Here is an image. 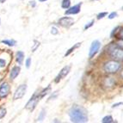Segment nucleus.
<instances>
[{"label": "nucleus", "instance_id": "obj_1", "mask_svg": "<svg viewBox=\"0 0 123 123\" xmlns=\"http://www.w3.org/2000/svg\"><path fill=\"white\" fill-rule=\"evenodd\" d=\"M69 116L72 122L84 123L88 121V113L84 107L74 105L69 110Z\"/></svg>", "mask_w": 123, "mask_h": 123}, {"label": "nucleus", "instance_id": "obj_2", "mask_svg": "<svg viewBox=\"0 0 123 123\" xmlns=\"http://www.w3.org/2000/svg\"><path fill=\"white\" fill-rule=\"evenodd\" d=\"M121 68V64L119 60H110L105 62L103 65V71L107 74H115L119 72Z\"/></svg>", "mask_w": 123, "mask_h": 123}, {"label": "nucleus", "instance_id": "obj_3", "mask_svg": "<svg viewBox=\"0 0 123 123\" xmlns=\"http://www.w3.org/2000/svg\"><path fill=\"white\" fill-rule=\"evenodd\" d=\"M41 100V96H40V92H35V94L32 96V97L30 98V100L28 102L27 105L25 106L27 109H29V110H34L35 108L36 107L37 103Z\"/></svg>", "mask_w": 123, "mask_h": 123}, {"label": "nucleus", "instance_id": "obj_4", "mask_svg": "<svg viewBox=\"0 0 123 123\" xmlns=\"http://www.w3.org/2000/svg\"><path fill=\"white\" fill-rule=\"evenodd\" d=\"M101 48V42L97 40L92 41V43L90 45V51H89V58L90 59H92L96 56L97 53L99 52Z\"/></svg>", "mask_w": 123, "mask_h": 123}, {"label": "nucleus", "instance_id": "obj_5", "mask_svg": "<svg viewBox=\"0 0 123 123\" xmlns=\"http://www.w3.org/2000/svg\"><path fill=\"white\" fill-rule=\"evenodd\" d=\"M110 57L113 60H119V61L123 60V48L118 47H113L110 50Z\"/></svg>", "mask_w": 123, "mask_h": 123}, {"label": "nucleus", "instance_id": "obj_6", "mask_svg": "<svg viewBox=\"0 0 123 123\" xmlns=\"http://www.w3.org/2000/svg\"><path fill=\"white\" fill-rule=\"evenodd\" d=\"M27 90V85L26 84H21L20 86L16 90V92L14 94V100H17V99H21L22 97H23V96L25 95Z\"/></svg>", "mask_w": 123, "mask_h": 123}, {"label": "nucleus", "instance_id": "obj_7", "mask_svg": "<svg viewBox=\"0 0 123 123\" xmlns=\"http://www.w3.org/2000/svg\"><path fill=\"white\" fill-rule=\"evenodd\" d=\"M83 3L80 2L78 3V4L76 5H73V6L70 7L69 9L65 11V15H77L80 12V10H81V6H82Z\"/></svg>", "mask_w": 123, "mask_h": 123}, {"label": "nucleus", "instance_id": "obj_8", "mask_svg": "<svg viewBox=\"0 0 123 123\" xmlns=\"http://www.w3.org/2000/svg\"><path fill=\"white\" fill-rule=\"evenodd\" d=\"M74 23V19L70 17H64L59 20V24L65 28H69Z\"/></svg>", "mask_w": 123, "mask_h": 123}, {"label": "nucleus", "instance_id": "obj_9", "mask_svg": "<svg viewBox=\"0 0 123 123\" xmlns=\"http://www.w3.org/2000/svg\"><path fill=\"white\" fill-rule=\"evenodd\" d=\"M71 70V66H65L64 68H62V70L60 72V73L58 74V76L55 78V80H54V82L55 83H59L62 78H66V75L69 73Z\"/></svg>", "mask_w": 123, "mask_h": 123}, {"label": "nucleus", "instance_id": "obj_10", "mask_svg": "<svg viewBox=\"0 0 123 123\" xmlns=\"http://www.w3.org/2000/svg\"><path fill=\"white\" fill-rule=\"evenodd\" d=\"M10 93V85L7 83H3L0 85V98H4Z\"/></svg>", "mask_w": 123, "mask_h": 123}, {"label": "nucleus", "instance_id": "obj_11", "mask_svg": "<svg viewBox=\"0 0 123 123\" xmlns=\"http://www.w3.org/2000/svg\"><path fill=\"white\" fill-rule=\"evenodd\" d=\"M103 85L108 89L113 88L114 86H115V78H112V77H106V78H104L103 81Z\"/></svg>", "mask_w": 123, "mask_h": 123}, {"label": "nucleus", "instance_id": "obj_12", "mask_svg": "<svg viewBox=\"0 0 123 123\" xmlns=\"http://www.w3.org/2000/svg\"><path fill=\"white\" fill-rule=\"evenodd\" d=\"M20 71H21L20 66H14V67L12 68L11 72H10V79L13 80L17 78V77L19 75V73H20Z\"/></svg>", "mask_w": 123, "mask_h": 123}, {"label": "nucleus", "instance_id": "obj_13", "mask_svg": "<svg viewBox=\"0 0 123 123\" xmlns=\"http://www.w3.org/2000/svg\"><path fill=\"white\" fill-rule=\"evenodd\" d=\"M24 60V53L22 51H18L17 53V61L18 62L19 65H22Z\"/></svg>", "mask_w": 123, "mask_h": 123}, {"label": "nucleus", "instance_id": "obj_14", "mask_svg": "<svg viewBox=\"0 0 123 123\" xmlns=\"http://www.w3.org/2000/svg\"><path fill=\"white\" fill-rule=\"evenodd\" d=\"M81 44H82V43H81V42H78V43H76V44H75V45L73 46V47H71L70 49H68V51L66 53V54H65V56H66H66L70 55L71 53H72V52L74 51V50H76L77 48H78V47H79L80 46H81Z\"/></svg>", "mask_w": 123, "mask_h": 123}, {"label": "nucleus", "instance_id": "obj_15", "mask_svg": "<svg viewBox=\"0 0 123 123\" xmlns=\"http://www.w3.org/2000/svg\"><path fill=\"white\" fill-rule=\"evenodd\" d=\"M102 122L103 123H113V122H115V121H114V118L112 117V115H106V116H104L103 118Z\"/></svg>", "mask_w": 123, "mask_h": 123}, {"label": "nucleus", "instance_id": "obj_16", "mask_svg": "<svg viewBox=\"0 0 123 123\" xmlns=\"http://www.w3.org/2000/svg\"><path fill=\"white\" fill-rule=\"evenodd\" d=\"M1 42L5 44V45L10 46V47H14V46L17 44V41H14V40H3Z\"/></svg>", "mask_w": 123, "mask_h": 123}, {"label": "nucleus", "instance_id": "obj_17", "mask_svg": "<svg viewBox=\"0 0 123 123\" xmlns=\"http://www.w3.org/2000/svg\"><path fill=\"white\" fill-rule=\"evenodd\" d=\"M61 7L63 9H69L71 7V0H63L61 3Z\"/></svg>", "mask_w": 123, "mask_h": 123}, {"label": "nucleus", "instance_id": "obj_18", "mask_svg": "<svg viewBox=\"0 0 123 123\" xmlns=\"http://www.w3.org/2000/svg\"><path fill=\"white\" fill-rule=\"evenodd\" d=\"M121 26H117V27H115L113 30H112V32H111V34H110L111 38H115V37H116L117 34H118V32H119L120 29H121Z\"/></svg>", "mask_w": 123, "mask_h": 123}, {"label": "nucleus", "instance_id": "obj_19", "mask_svg": "<svg viewBox=\"0 0 123 123\" xmlns=\"http://www.w3.org/2000/svg\"><path fill=\"white\" fill-rule=\"evenodd\" d=\"M51 90V86H47L46 89H44L41 92H40V96H41V98H42V97H44L46 96V95H47L48 93H49V91Z\"/></svg>", "mask_w": 123, "mask_h": 123}, {"label": "nucleus", "instance_id": "obj_20", "mask_svg": "<svg viewBox=\"0 0 123 123\" xmlns=\"http://www.w3.org/2000/svg\"><path fill=\"white\" fill-rule=\"evenodd\" d=\"M46 116V110L45 109H42L41 112V114H40L39 117H38V121H43L44 118H45Z\"/></svg>", "mask_w": 123, "mask_h": 123}, {"label": "nucleus", "instance_id": "obj_21", "mask_svg": "<svg viewBox=\"0 0 123 123\" xmlns=\"http://www.w3.org/2000/svg\"><path fill=\"white\" fill-rule=\"evenodd\" d=\"M107 16H108V12H106V11H104V12H101L97 16V20H100V19L104 18V17H107Z\"/></svg>", "mask_w": 123, "mask_h": 123}, {"label": "nucleus", "instance_id": "obj_22", "mask_svg": "<svg viewBox=\"0 0 123 123\" xmlns=\"http://www.w3.org/2000/svg\"><path fill=\"white\" fill-rule=\"evenodd\" d=\"M118 17V13L116 12V11H113V12H111L110 14L108 15V18L110 19V20H112V19L115 18V17Z\"/></svg>", "mask_w": 123, "mask_h": 123}, {"label": "nucleus", "instance_id": "obj_23", "mask_svg": "<svg viewBox=\"0 0 123 123\" xmlns=\"http://www.w3.org/2000/svg\"><path fill=\"white\" fill-rule=\"evenodd\" d=\"M115 45H116V47L123 48V39H118L117 38V41H115Z\"/></svg>", "mask_w": 123, "mask_h": 123}, {"label": "nucleus", "instance_id": "obj_24", "mask_svg": "<svg viewBox=\"0 0 123 123\" xmlns=\"http://www.w3.org/2000/svg\"><path fill=\"white\" fill-rule=\"evenodd\" d=\"M94 23H95V20H91L90 23H88L85 26H84V30H87V29H89L90 28H91V27L94 25Z\"/></svg>", "mask_w": 123, "mask_h": 123}, {"label": "nucleus", "instance_id": "obj_25", "mask_svg": "<svg viewBox=\"0 0 123 123\" xmlns=\"http://www.w3.org/2000/svg\"><path fill=\"white\" fill-rule=\"evenodd\" d=\"M6 115V109L4 108H0V119H2Z\"/></svg>", "mask_w": 123, "mask_h": 123}, {"label": "nucleus", "instance_id": "obj_26", "mask_svg": "<svg viewBox=\"0 0 123 123\" xmlns=\"http://www.w3.org/2000/svg\"><path fill=\"white\" fill-rule=\"evenodd\" d=\"M40 42L38 41H34V46L32 47V52H35L37 49V47H39Z\"/></svg>", "mask_w": 123, "mask_h": 123}, {"label": "nucleus", "instance_id": "obj_27", "mask_svg": "<svg viewBox=\"0 0 123 123\" xmlns=\"http://www.w3.org/2000/svg\"><path fill=\"white\" fill-rule=\"evenodd\" d=\"M116 38L118 39H123V28H121V29L119 30L118 34L116 35Z\"/></svg>", "mask_w": 123, "mask_h": 123}, {"label": "nucleus", "instance_id": "obj_28", "mask_svg": "<svg viewBox=\"0 0 123 123\" xmlns=\"http://www.w3.org/2000/svg\"><path fill=\"white\" fill-rule=\"evenodd\" d=\"M59 33V30H58L57 28H55V27H53L51 29V34L52 35H57V34Z\"/></svg>", "mask_w": 123, "mask_h": 123}, {"label": "nucleus", "instance_id": "obj_29", "mask_svg": "<svg viewBox=\"0 0 123 123\" xmlns=\"http://www.w3.org/2000/svg\"><path fill=\"white\" fill-rule=\"evenodd\" d=\"M30 63H31V59L30 58H28V59L26 60V62H25L27 68H29V66H30Z\"/></svg>", "mask_w": 123, "mask_h": 123}, {"label": "nucleus", "instance_id": "obj_30", "mask_svg": "<svg viewBox=\"0 0 123 123\" xmlns=\"http://www.w3.org/2000/svg\"><path fill=\"white\" fill-rule=\"evenodd\" d=\"M5 66V61L2 59H0V67H4Z\"/></svg>", "mask_w": 123, "mask_h": 123}, {"label": "nucleus", "instance_id": "obj_31", "mask_svg": "<svg viewBox=\"0 0 123 123\" xmlns=\"http://www.w3.org/2000/svg\"><path fill=\"white\" fill-rule=\"evenodd\" d=\"M121 104H122V105H123V103H115V104H114L113 106H112V108H113V109H115V108H117V107H118V105H121Z\"/></svg>", "mask_w": 123, "mask_h": 123}, {"label": "nucleus", "instance_id": "obj_32", "mask_svg": "<svg viewBox=\"0 0 123 123\" xmlns=\"http://www.w3.org/2000/svg\"><path fill=\"white\" fill-rule=\"evenodd\" d=\"M29 3H30L31 6H33V7L35 6V1H31V2H29Z\"/></svg>", "mask_w": 123, "mask_h": 123}, {"label": "nucleus", "instance_id": "obj_33", "mask_svg": "<svg viewBox=\"0 0 123 123\" xmlns=\"http://www.w3.org/2000/svg\"><path fill=\"white\" fill-rule=\"evenodd\" d=\"M5 1H6V0H0V3H1V4H4Z\"/></svg>", "mask_w": 123, "mask_h": 123}, {"label": "nucleus", "instance_id": "obj_34", "mask_svg": "<svg viewBox=\"0 0 123 123\" xmlns=\"http://www.w3.org/2000/svg\"><path fill=\"white\" fill-rule=\"evenodd\" d=\"M40 2H45V1H47V0H39Z\"/></svg>", "mask_w": 123, "mask_h": 123}, {"label": "nucleus", "instance_id": "obj_35", "mask_svg": "<svg viewBox=\"0 0 123 123\" xmlns=\"http://www.w3.org/2000/svg\"><path fill=\"white\" fill-rule=\"evenodd\" d=\"M121 10H123V6H122V7H121Z\"/></svg>", "mask_w": 123, "mask_h": 123}, {"label": "nucleus", "instance_id": "obj_36", "mask_svg": "<svg viewBox=\"0 0 123 123\" xmlns=\"http://www.w3.org/2000/svg\"><path fill=\"white\" fill-rule=\"evenodd\" d=\"M0 24H1V19H0Z\"/></svg>", "mask_w": 123, "mask_h": 123}]
</instances>
